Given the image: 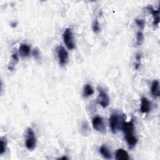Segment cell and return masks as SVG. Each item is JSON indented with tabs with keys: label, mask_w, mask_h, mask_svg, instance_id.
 Listing matches in <instances>:
<instances>
[{
	"label": "cell",
	"mask_w": 160,
	"mask_h": 160,
	"mask_svg": "<svg viewBox=\"0 0 160 160\" xmlns=\"http://www.w3.org/2000/svg\"><path fill=\"white\" fill-rule=\"evenodd\" d=\"M125 121L123 115H120L118 113H113L111 115L109 122L111 130L113 134H116L121 128L123 122Z\"/></svg>",
	"instance_id": "1"
},
{
	"label": "cell",
	"mask_w": 160,
	"mask_h": 160,
	"mask_svg": "<svg viewBox=\"0 0 160 160\" xmlns=\"http://www.w3.org/2000/svg\"><path fill=\"white\" fill-rule=\"evenodd\" d=\"M63 40L66 47L71 50L75 48V42L73 38L72 29L67 28L63 33Z\"/></svg>",
	"instance_id": "2"
},
{
	"label": "cell",
	"mask_w": 160,
	"mask_h": 160,
	"mask_svg": "<svg viewBox=\"0 0 160 160\" xmlns=\"http://www.w3.org/2000/svg\"><path fill=\"white\" fill-rule=\"evenodd\" d=\"M25 145L28 150H33L36 146V138L32 128H28L27 131Z\"/></svg>",
	"instance_id": "3"
},
{
	"label": "cell",
	"mask_w": 160,
	"mask_h": 160,
	"mask_svg": "<svg viewBox=\"0 0 160 160\" xmlns=\"http://www.w3.org/2000/svg\"><path fill=\"white\" fill-rule=\"evenodd\" d=\"M59 63L61 66L66 65L69 60V55L67 50L62 46H59L56 48Z\"/></svg>",
	"instance_id": "4"
},
{
	"label": "cell",
	"mask_w": 160,
	"mask_h": 160,
	"mask_svg": "<svg viewBox=\"0 0 160 160\" xmlns=\"http://www.w3.org/2000/svg\"><path fill=\"white\" fill-rule=\"evenodd\" d=\"M98 91L99 94L96 99L97 103L103 108H105L108 107L109 104V98L107 93L101 88H98Z\"/></svg>",
	"instance_id": "5"
},
{
	"label": "cell",
	"mask_w": 160,
	"mask_h": 160,
	"mask_svg": "<svg viewBox=\"0 0 160 160\" xmlns=\"http://www.w3.org/2000/svg\"><path fill=\"white\" fill-rule=\"evenodd\" d=\"M92 124L93 128L99 132L103 133L105 131V126L103 119L99 116H96L93 119Z\"/></svg>",
	"instance_id": "6"
},
{
	"label": "cell",
	"mask_w": 160,
	"mask_h": 160,
	"mask_svg": "<svg viewBox=\"0 0 160 160\" xmlns=\"http://www.w3.org/2000/svg\"><path fill=\"white\" fill-rule=\"evenodd\" d=\"M147 11H148L150 13L152 14L153 17V25L154 26H158L159 23V10H154L152 6L149 5L146 8Z\"/></svg>",
	"instance_id": "7"
},
{
	"label": "cell",
	"mask_w": 160,
	"mask_h": 160,
	"mask_svg": "<svg viewBox=\"0 0 160 160\" xmlns=\"http://www.w3.org/2000/svg\"><path fill=\"white\" fill-rule=\"evenodd\" d=\"M151 108V103L148 98L143 97L141 100L140 111L143 113H148Z\"/></svg>",
	"instance_id": "8"
},
{
	"label": "cell",
	"mask_w": 160,
	"mask_h": 160,
	"mask_svg": "<svg viewBox=\"0 0 160 160\" xmlns=\"http://www.w3.org/2000/svg\"><path fill=\"white\" fill-rule=\"evenodd\" d=\"M151 92L152 95L155 98L159 97L160 96L159 83L158 80H154L153 81L151 87Z\"/></svg>",
	"instance_id": "9"
},
{
	"label": "cell",
	"mask_w": 160,
	"mask_h": 160,
	"mask_svg": "<svg viewBox=\"0 0 160 160\" xmlns=\"http://www.w3.org/2000/svg\"><path fill=\"white\" fill-rule=\"evenodd\" d=\"M18 51L22 57H27L30 54V47L27 44L23 43L20 46Z\"/></svg>",
	"instance_id": "10"
},
{
	"label": "cell",
	"mask_w": 160,
	"mask_h": 160,
	"mask_svg": "<svg viewBox=\"0 0 160 160\" xmlns=\"http://www.w3.org/2000/svg\"><path fill=\"white\" fill-rule=\"evenodd\" d=\"M116 159L117 160H128L129 156L126 151L123 149H119L116 153Z\"/></svg>",
	"instance_id": "11"
},
{
	"label": "cell",
	"mask_w": 160,
	"mask_h": 160,
	"mask_svg": "<svg viewBox=\"0 0 160 160\" xmlns=\"http://www.w3.org/2000/svg\"><path fill=\"white\" fill-rule=\"evenodd\" d=\"M99 152L105 159H110L112 158V154L106 146L103 145L99 149Z\"/></svg>",
	"instance_id": "12"
},
{
	"label": "cell",
	"mask_w": 160,
	"mask_h": 160,
	"mask_svg": "<svg viewBox=\"0 0 160 160\" xmlns=\"http://www.w3.org/2000/svg\"><path fill=\"white\" fill-rule=\"evenodd\" d=\"M94 94V90L92 88V86L86 84L83 88V95L84 98H88Z\"/></svg>",
	"instance_id": "13"
},
{
	"label": "cell",
	"mask_w": 160,
	"mask_h": 160,
	"mask_svg": "<svg viewBox=\"0 0 160 160\" xmlns=\"http://www.w3.org/2000/svg\"><path fill=\"white\" fill-rule=\"evenodd\" d=\"M1 148H0V154L2 155L3 154L5 153L6 151V147H7V140L6 139H4L3 138L1 139Z\"/></svg>",
	"instance_id": "14"
},
{
	"label": "cell",
	"mask_w": 160,
	"mask_h": 160,
	"mask_svg": "<svg viewBox=\"0 0 160 160\" xmlns=\"http://www.w3.org/2000/svg\"><path fill=\"white\" fill-rule=\"evenodd\" d=\"M144 40V35L141 32H138L136 33V41L138 45H141Z\"/></svg>",
	"instance_id": "15"
},
{
	"label": "cell",
	"mask_w": 160,
	"mask_h": 160,
	"mask_svg": "<svg viewBox=\"0 0 160 160\" xmlns=\"http://www.w3.org/2000/svg\"><path fill=\"white\" fill-rule=\"evenodd\" d=\"M93 30L95 33H98L100 32L101 28L99 27V24L98 19H95L94 21V23L93 25Z\"/></svg>",
	"instance_id": "16"
},
{
	"label": "cell",
	"mask_w": 160,
	"mask_h": 160,
	"mask_svg": "<svg viewBox=\"0 0 160 160\" xmlns=\"http://www.w3.org/2000/svg\"><path fill=\"white\" fill-rule=\"evenodd\" d=\"M135 23L141 29H144L145 26V22L144 20L142 19H136L135 20Z\"/></svg>",
	"instance_id": "17"
},
{
	"label": "cell",
	"mask_w": 160,
	"mask_h": 160,
	"mask_svg": "<svg viewBox=\"0 0 160 160\" xmlns=\"http://www.w3.org/2000/svg\"><path fill=\"white\" fill-rule=\"evenodd\" d=\"M33 55L35 57V58H36V59H38L40 58V51L37 48H36L33 50Z\"/></svg>",
	"instance_id": "18"
},
{
	"label": "cell",
	"mask_w": 160,
	"mask_h": 160,
	"mask_svg": "<svg viewBox=\"0 0 160 160\" xmlns=\"http://www.w3.org/2000/svg\"><path fill=\"white\" fill-rule=\"evenodd\" d=\"M12 60L13 61L14 63H17L18 61V53H14L13 55H12Z\"/></svg>",
	"instance_id": "19"
},
{
	"label": "cell",
	"mask_w": 160,
	"mask_h": 160,
	"mask_svg": "<svg viewBox=\"0 0 160 160\" xmlns=\"http://www.w3.org/2000/svg\"><path fill=\"white\" fill-rule=\"evenodd\" d=\"M141 55L140 54H137L136 56V60H137V63H140L139 61L141 60Z\"/></svg>",
	"instance_id": "20"
},
{
	"label": "cell",
	"mask_w": 160,
	"mask_h": 160,
	"mask_svg": "<svg viewBox=\"0 0 160 160\" xmlns=\"http://www.w3.org/2000/svg\"><path fill=\"white\" fill-rule=\"evenodd\" d=\"M17 24L16 23H13L12 24V27H17Z\"/></svg>",
	"instance_id": "21"
},
{
	"label": "cell",
	"mask_w": 160,
	"mask_h": 160,
	"mask_svg": "<svg viewBox=\"0 0 160 160\" xmlns=\"http://www.w3.org/2000/svg\"><path fill=\"white\" fill-rule=\"evenodd\" d=\"M68 159V158H67L66 156H63V158H61V159Z\"/></svg>",
	"instance_id": "22"
}]
</instances>
